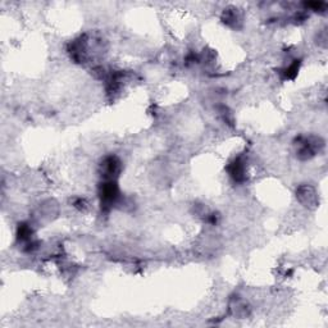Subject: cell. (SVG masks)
Instances as JSON below:
<instances>
[{
  "label": "cell",
  "instance_id": "cell-1",
  "mask_svg": "<svg viewBox=\"0 0 328 328\" xmlns=\"http://www.w3.org/2000/svg\"><path fill=\"white\" fill-rule=\"evenodd\" d=\"M99 198L104 210H109L114 206L117 200L120 199V189L116 179H104V182L99 187Z\"/></svg>",
  "mask_w": 328,
  "mask_h": 328
},
{
  "label": "cell",
  "instance_id": "cell-2",
  "mask_svg": "<svg viewBox=\"0 0 328 328\" xmlns=\"http://www.w3.org/2000/svg\"><path fill=\"white\" fill-rule=\"evenodd\" d=\"M298 154L303 159H309L314 156L323 146V141L319 137H299L298 140Z\"/></svg>",
  "mask_w": 328,
  "mask_h": 328
},
{
  "label": "cell",
  "instance_id": "cell-3",
  "mask_svg": "<svg viewBox=\"0 0 328 328\" xmlns=\"http://www.w3.org/2000/svg\"><path fill=\"white\" fill-rule=\"evenodd\" d=\"M122 168L121 160L114 155L105 156L100 164V173L104 179H116Z\"/></svg>",
  "mask_w": 328,
  "mask_h": 328
},
{
  "label": "cell",
  "instance_id": "cell-4",
  "mask_svg": "<svg viewBox=\"0 0 328 328\" xmlns=\"http://www.w3.org/2000/svg\"><path fill=\"white\" fill-rule=\"evenodd\" d=\"M229 176L232 177L236 182H242L246 179V162L242 156L236 158L232 163H229L228 166Z\"/></svg>",
  "mask_w": 328,
  "mask_h": 328
},
{
  "label": "cell",
  "instance_id": "cell-5",
  "mask_svg": "<svg viewBox=\"0 0 328 328\" xmlns=\"http://www.w3.org/2000/svg\"><path fill=\"white\" fill-rule=\"evenodd\" d=\"M236 10L237 9H235V8L225 9V12H223L222 14V21L226 25H228V26H236V24L239 22L240 17Z\"/></svg>",
  "mask_w": 328,
  "mask_h": 328
},
{
  "label": "cell",
  "instance_id": "cell-6",
  "mask_svg": "<svg viewBox=\"0 0 328 328\" xmlns=\"http://www.w3.org/2000/svg\"><path fill=\"white\" fill-rule=\"evenodd\" d=\"M17 236H18V240L21 241H27V240L31 239V236H32V229L26 223H22L18 227V232H17Z\"/></svg>",
  "mask_w": 328,
  "mask_h": 328
},
{
  "label": "cell",
  "instance_id": "cell-7",
  "mask_svg": "<svg viewBox=\"0 0 328 328\" xmlns=\"http://www.w3.org/2000/svg\"><path fill=\"white\" fill-rule=\"evenodd\" d=\"M299 66H300L299 60H295V62L292 64H290L287 68H285V70H283V76H285V78H287V80L295 78L296 75H298L299 72Z\"/></svg>",
  "mask_w": 328,
  "mask_h": 328
},
{
  "label": "cell",
  "instance_id": "cell-8",
  "mask_svg": "<svg viewBox=\"0 0 328 328\" xmlns=\"http://www.w3.org/2000/svg\"><path fill=\"white\" fill-rule=\"evenodd\" d=\"M306 7L310 8V9L315 10V12H321V10H325L326 4L319 1V3H308L306 4Z\"/></svg>",
  "mask_w": 328,
  "mask_h": 328
}]
</instances>
